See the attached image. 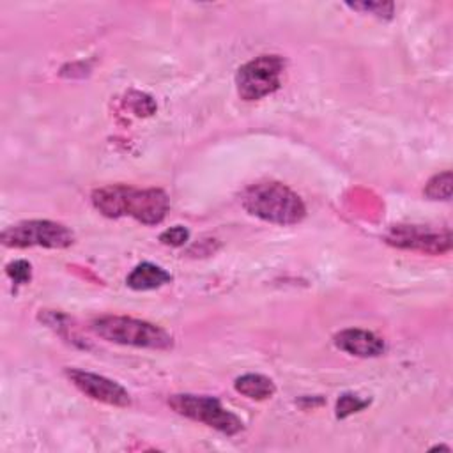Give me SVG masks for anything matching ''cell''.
Instances as JSON below:
<instances>
[{
    "label": "cell",
    "mask_w": 453,
    "mask_h": 453,
    "mask_svg": "<svg viewBox=\"0 0 453 453\" xmlns=\"http://www.w3.org/2000/svg\"><path fill=\"white\" fill-rule=\"evenodd\" d=\"M92 203L108 218L133 216L145 225L161 223L170 207L165 191L156 188L136 189L124 184H111L94 189Z\"/></svg>",
    "instance_id": "obj_1"
},
{
    "label": "cell",
    "mask_w": 453,
    "mask_h": 453,
    "mask_svg": "<svg viewBox=\"0 0 453 453\" xmlns=\"http://www.w3.org/2000/svg\"><path fill=\"white\" fill-rule=\"evenodd\" d=\"M241 200L250 214L276 225L299 223L306 214L299 195L281 182L251 184L244 189Z\"/></svg>",
    "instance_id": "obj_2"
},
{
    "label": "cell",
    "mask_w": 453,
    "mask_h": 453,
    "mask_svg": "<svg viewBox=\"0 0 453 453\" xmlns=\"http://www.w3.org/2000/svg\"><path fill=\"white\" fill-rule=\"evenodd\" d=\"M92 331L101 338L120 343V345H133V347H145V349H170L172 336L156 324L147 320H138L133 317H119V315H106L92 320Z\"/></svg>",
    "instance_id": "obj_3"
},
{
    "label": "cell",
    "mask_w": 453,
    "mask_h": 453,
    "mask_svg": "<svg viewBox=\"0 0 453 453\" xmlns=\"http://www.w3.org/2000/svg\"><path fill=\"white\" fill-rule=\"evenodd\" d=\"M168 405L180 416H186L193 421H200L221 434L235 435L244 425L239 416L230 412L221 405V402L214 396L203 395H172L168 398Z\"/></svg>",
    "instance_id": "obj_4"
},
{
    "label": "cell",
    "mask_w": 453,
    "mask_h": 453,
    "mask_svg": "<svg viewBox=\"0 0 453 453\" xmlns=\"http://www.w3.org/2000/svg\"><path fill=\"white\" fill-rule=\"evenodd\" d=\"M283 65V58L278 55H260L241 65L235 74L237 94L241 99L257 101L278 90Z\"/></svg>",
    "instance_id": "obj_5"
},
{
    "label": "cell",
    "mask_w": 453,
    "mask_h": 453,
    "mask_svg": "<svg viewBox=\"0 0 453 453\" xmlns=\"http://www.w3.org/2000/svg\"><path fill=\"white\" fill-rule=\"evenodd\" d=\"M73 241L74 235L65 225L50 219L21 221L2 232V242L11 248H67Z\"/></svg>",
    "instance_id": "obj_6"
},
{
    "label": "cell",
    "mask_w": 453,
    "mask_h": 453,
    "mask_svg": "<svg viewBox=\"0 0 453 453\" xmlns=\"http://www.w3.org/2000/svg\"><path fill=\"white\" fill-rule=\"evenodd\" d=\"M386 241L396 248L418 250L425 253H444L451 248L449 230H430L418 225H398L391 228Z\"/></svg>",
    "instance_id": "obj_7"
},
{
    "label": "cell",
    "mask_w": 453,
    "mask_h": 453,
    "mask_svg": "<svg viewBox=\"0 0 453 453\" xmlns=\"http://www.w3.org/2000/svg\"><path fill=\"white\" fill-rule=\"evenodd\" d=\"M65 375L81 393H85L87 396L97 402L115 405V407H126L131 403L129 393L111 379H106L97 373L76 370V368H69Z\"/></svg>",
    "instance_id": "obj_8"
},
{
    "label": "cell",
    "mask_w": 453,
    "mask_h": 453,
    "mask_svg": "<svg viewBox=\"0 0 453 453\" xmlns=\"http://www.w3.org/2000/svg\"><path fill=\"white\" fill-rule=\"evenodd\" d=\"M334 345L357 357H377L384 352V342L372 331L366 329H343L334 334Z\"/></svg>",
    "instance_id": "obj_9"
},
{
    "label": "cell",
    "mask_w": 453,
    "mask_h": 453,
    "mask_svg": "<svg viewBox=\"0 0 453 453\" xmlns=\"http://www.w3.org/2000/svg\"><path fill=\"white\" fill-rule=\"evenodd\" d=\"M170 280L172 276L163 267L150 262H142L127 274L126 283L133 290H152L168 283Z\"/></svg>",
    "instance_id": "obj_10"
},
{
    "label": "cell",
    "mask_w": 453,
    "mask_h": 453,
    "mask_svg": "<svg viewBox=\"0 0 453 453\" xmlns=\"http://www.w3.org/2000/svg\"><path fill=\"white\" fill-rule=\"evenodd\" d=\"M234 388L237 393L251 400H267L276 391L274 382L269 377L260 373H244L237 377L234 382Z\"/></svg>",
    "instance_id": "obj_11"
},
{
    "label": "cell",
    "mask_w": 453,
    "mask_h": 453,
    "mask_svg": "<svg viewBox=\"0 0 453 453\" xmlns=\"http://www.w3.org/2000/svg\"><path fill=\"white\" fill-rule=\"evenodd\" d=\"M425 195L430 200H449L451 198V172L444 170V172L434 175L425 186Z\"/></svg>",
    "instance_id": "obj_12"
},
{
    "label": "cell",
    "mask_w": 453,
    "mask_h": 453,
    "mask_svg": "<svg viewBox=\"0 0 453 453\" xmlns=\"http://www.w3.org/2000/svg\"><path fill=\"white\" fill-rule=\"evenodd\" d=\"M370 403V400H365V398H359L357 395H350V393H345L338 398L336 402V416L338 418H347L354 412H359L363 411L366 405Z\"/></svg>",
    "instance_id": "obj_13"
},
{
    "label": "cell",
    "mask_w": 453,
    "mask_h": 453,
    "mask_svg": "<svg viewBox=\"0 0 453 453\" xmlns=\"http://www.w3.org/2000/svg\"><path fill=\"white\" fill-rule=\"evenodd\" d=\"M9 278L18 283V285H25L30 281L32 271H30V264L27 260H14L5 267Z\"/></svg>",
    "instance_id": "obj_14"
},
{
    "label": "cell",
    "mask_w": 453,
    "mask_h": 453,
    "mask_svg": "<svg viewBox=\"0 0 453 453\" xmlns=\"http://www.w3.org/2000/svg\"><path fill=\"white\" fill-rule=\"evenodd\" d=\"M189 237V232L188 228H184L182 225H175V226H170L166 228L161 235H159V241L166 246H182Z\"/></svg>",
    "instance_id": "obj_15"
},
{
    "label": "cell",
    "mask_w": 453,
    "mask_h": 453,
    "mask_svg": "<svg viewBox=\"0 0 453 453\" xmlns=\"http://www.w3.org/2000/svg\"><path fill=\"white\" fill-rule=\"evenodd\" d=\"M349 7L357 9V11H366L373 12L379 18H389L393 12V4L391 2H361V4H349Z\"/></svg>",
    "instance_id": "obj_16"
}]
</instances>
